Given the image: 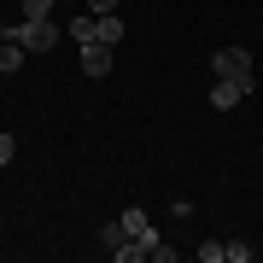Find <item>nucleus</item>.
Instances as JSON below:
<instances>
[{
  "label": "nucleus",
  "mask_w": 263,
  "mask_h": 263,
  "mask_svg": "<svg viewBox=\"0 0 263 263\" xmlns=\"http://www.w3.org/2000/svg\"><path fill=\"white\" fill-rule=\"evenodd\" d=\"M94 41H105V47H117V41H123V18H117V12H111V18H100V35Z\"/></svg>",
  "instance_id": "nucleus-7"
},
{
  "label": "nucleus",
  "mask_w": 263,
  "mask_h": 263,
  "mask_svg": "<svg viewBox=\"0 0 263 263\" xmlns=\"http://www.w3.org/2000/svg\"><path fill=\"white\" fill-rule=\"evenodd\" d=\"M12 152H18V141H12V135H0V170L12 164Z\"/></svg>",
  "instance_id": "nucleus-12"
},
{
  "label": "nucleus",
  "mask_w": 263,
  "mask_h": 263,
  "mask_svg": "<svg viewBox=\"0 0 263 263\" xmlns=\"http://www.w3.org/2000/svg\"><path fill=\"white\" fill-rule=\"evenodd\" d=\"M199 263H228V246H216V240H205V246H199Z\"/></svg>",
  "instance_id": "nucleus-8"
},
{
  "label": "nucleus",
  "mask_w": 263,
  "mask_h": 263,
  "mask_svg": "<svg viewBox=\"0 0 263 263\" xmlns=\"http://www.w3.org/2000/svg\"><path fill=\"white\" fill-rule=\"evenodd\" d=\"M100 240H105V252L117 257V252H123V246H129L135 234H129V228H123V222H105V228H100Z\"/></svg>",
  "instance_id": "nucleus-6"
},
{
  "label": "nucleus",
  "mask_w": 263,
  "mask_h": 263,
  "mask_svg": "<svg viewBox=\"0 0 263 263\" xmlns=\"http://www.w3.org/2000/svg\"><path fill=\"white\" fill-rule=\"evenodd\" d=\"M24 12H29V18H53L59 0H24Z\"/></svg>",
  "instance_id": "nucleus-9"
},
{
  "label": "nucleus",
  "mask_w": 263,
  "mask_h": 263,
  "mask_svg": "<svg viewBox=\"0 0 263 263\" xmlns=\"http://www.w3.org/2000/svg\"><path fill=\"white\" fill-rule=\"evenodd\" d=\"M111 53L117 47H105V41H76V59H82L88 76H105V70H111Z\"/></svg>",
  "instance_id": "nucleus-3"
},
{
  "label": "nucleus",
  "mask_w": 263,
  "mask_h": 263,
  "mask_svg": "<svg viewBox=\"0 0 263 263\" xmlns=\"http://www.w3.org/2000/svg\"><path fill=\"white\" fill-rule=\"evenodd\" d=\"M59 6H70V0H59Z\"/></svg>",
  "instance_id": "nucleus-13"
},
{
  "label": "nucleus",
  "mask_w": 263,
  "mask_h": 263,
  "mask_svg": "<svg viewBox=\"0 0 263 263\" xmlns=\"http://www.w3.org/2000/svg\"><path fill=\"white\" fill-rule=\"evenodd\" d=\"M82 6L94 12V18H111V12H117V0H82Z\"/></svg>",
  "instance_id": "nucleus-11"
},
{
  "label": "nucleus",
  "mask_w": 263,
  "mask_h": 263,
  "mask_svg": "<svg viewBox=\"0 0 263 263\" xmlns=\"http://www.w3.org/2000/svg\"><path fill=\"white\" fill-rule=\"evenodd\" d=\"M211 70L216 76H252V53H246V47H216Z\"/></svg>",
  "instance_id": "nucleus-4"
},
{
  "label": "nucleus",
  "mask_w": 263,
  "mask_h": 263,
  "mask_svg": "<svg viewBox=\"0 0 263 263\" xmlns=\"http://www.w3.org/2000/svg\"><path fill=\"white\" fill-rule=\"evenodd\" d=\"M24 59H29V47H24V41H12V35H0V70H18Z\"/></svg>",
  "instance_id": "nucleus-5"
},
{
  "label": "nucleus",
  "mask_w": 263,
  "mask_h": 263,
  "mask_svg": "<svg viewBox=\"0 0 263 263\" xmlns=\"http://www.w3.org/2000/svg\"><path fill=\"white\" fill-rule=\"evenodd\" d=\"M257 88V76H216V88H211V105L216 111H234V105L246 100Z\"/></svg>",
  "instance_id": "nucleus-2"
},
{
  "label": "nucleus",
  "mask_w": 263,
  "mask_h": 263,
  "mask_svg": "<svg viewBox=\"0 0 263 263\" xmlns=\"http://www.w3.org/2000/svg\"><path fill=\"white\" fill-rule=\"evenodd\" d=\"M228 263H252V246H246V240H228Z\"/></svg>",
  "instance_id": "nucleus-10"
},
{
  "label": "nucleus",
  "mask_w": 263,
  "mask_h": 263,
  "mask_svg": "<svg viewBox=\"0 0 263 263\" xmlns=\"http://www.w3.org/2000/svg\"><path fill=\"white\" fill-rule=\"evenodd\" d=\"M6 35L24 41L29 53H53V47H59V24H53V18H24V24H12Z\"/></svg>",
  "instance_id": "nucleus-1"
}]
</instances>
